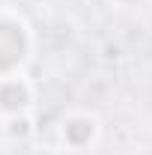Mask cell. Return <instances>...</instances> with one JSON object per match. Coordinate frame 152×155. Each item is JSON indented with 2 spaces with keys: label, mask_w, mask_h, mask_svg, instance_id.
Returning a JSON list of instances; mask_svg holds the SVG:
<instances>
[{
  "label": "cell",
  "mask_w": 152,
  "mask_h": 155,
  "mask_svg": "<svg viewBox=\"0 0 152 155\" xmlns=\"http://www.w3.org/2000/svg\"><path fill=\"white\" fill-rule=\"evenodd\" d=\"M36 51V36L21 12L0 9V78L24 72Z\"/></svg>",
  "instance_id": "6da1fadb"
},
{
  "label": "cell",
  "mask_w": 152,
  "mask_h": 155,
  "mask_svg": "<svg viewBox=\"0 0 152 155\" xmlns=\"http://www.w3.org/2000/svg\"><path fill=\"white\" fill-rule=\"evenodd\" d=\"M57 140L63 152H90L101 140V119L93 110H72L60 119Z\"/></svg>",
  "instance_id": "7a4b0ae2"
},
{
  "label": "cell",
  "mask_w": 152,
  "mask_h": 155,
  "mask_svg": "<svg viewBox=\"0 0 152 155\" xmlns=\"http://www.w3.org/2000/svg\"><path fill=\"white\" fill-rule=\"evenodd\" d=\"M36 81L27 78V72H15V75L0 78V122L12 119V116H24L36 110Z\"/></svg>",
  "instance_id": "3957f363"
},
{
  "label": "cell",
  "mask_w": 152,
  "mask_h": 155,
  "mask_svg": "<svg viewBox=\"0 0 152 155\" xmlns=\"http://www.w3.org/2000/svg\"><path fill=\"white\" fill-rule=\"evenodd\" d=\"M3 134L9 137L12 143H27L30 137L36 134V125H33V114L12 116V119H3Z\"/></svg>",
  "instance_id": "277c9868"
},
{
  "label": "cell",
  "mask_w": 152,
  "mask_h": 155,
  "mask_svg": "<svg viewBox=\"0 0 152 155\" xmlns=\"http://www.w3.org/2000/svg\"><path fill=\"white\" fill-rule=\"evenodd\" d=\"M111 3H116L119 9H137V6H143V3H149V0H111Z\"/></svg>",
  "instance_id": "5b68a950"
}]
</instances>
